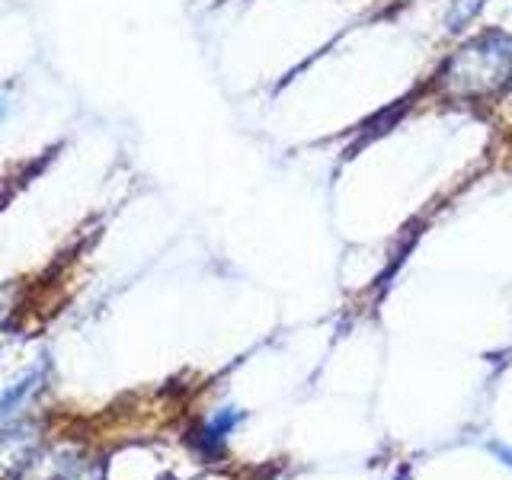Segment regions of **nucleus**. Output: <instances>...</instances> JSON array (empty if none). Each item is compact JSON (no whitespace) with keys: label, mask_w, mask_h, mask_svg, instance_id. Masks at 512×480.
<instances>
[{"label":"nucleus","mask_w":512,"mask_h":480,"mask_svg":"<svg viewBox=\"0 0 512 480\" xmlns=\"http://www.w3.org/2000/svg\"><path fill=\"white\" fill-rule=\"evenodd\" d=\"M512 74V36L506 32H487L477 42L464 45L448 61L445 77L458 84L461 93H490L506 84Z\"/></svg>","instance_id":"1"},{"label":"nucleus","mask_w":512,"mask_h":480,"mask_svg":"<svg viewBox=\"0 0 512 480\" xmlns=\"http://www.w3.org/2000/svg\"><path fill=\"white\" fill-rule=\"evenodd\" d=\"M240 423V413L237 410H221V413H215L212 420H208V426H205V442L208 445H221L224 442V436L234 429Z\"/></svg>","instance_id":"2"},{"label":"nucleus","mask_w":512,"mask_h":480,"mask_svg":"<svg viewBox=\"0 0 512 480\" xmlns=\"http://www.w3.org/2000/svg\"><path fill=\"white\" fill-rule=\"evenodd\" d=\"M484 4H487V0H458L455 10L448 13V29H452V32L464 29V26H468V23L474 20L477 10L484 7Z\"/></svg>","instance_id":"3"},{"label":"nucleus","mask_w":512,"mask_h":480,"mask_svg":"<svg viewBox=\"0 0 512 480\" xmlns=\"http://www.w3.org/2000/svg\"><path fill=\"white\" fill-rule=\"evenodd\" d=\"M7 116V103L4 100H0V119H4Z\"/></svg>","instance_id":"4"}]
</instances>
